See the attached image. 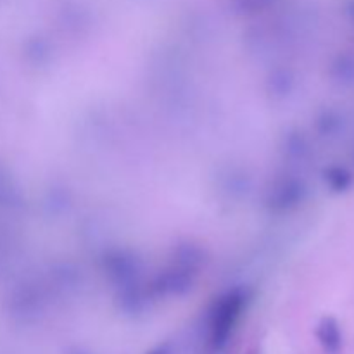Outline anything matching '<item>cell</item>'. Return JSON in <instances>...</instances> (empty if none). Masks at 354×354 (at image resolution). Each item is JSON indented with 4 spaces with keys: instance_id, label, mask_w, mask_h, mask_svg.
Wrapping results in <instances>:
<instances>
[{
    "instance_id": "obj_2",
    "label": "cell",
    "mask_w": 354,
    "mask_h": 354,
    "mask_svg": "<svg viewBox=\"0 0 354 354\" xmlns=\"http://www.w3.org/2000/svg\"><path fill=\"white\" fill-rule=\"evenodd\" d=\"M151 354H168V351H166V349H156V351H152Z\"/></svg>"
},
{
    "instance_id": "obj_1",
    "label": "cell",
    "mask_w": 354,
    "mask_h": 354,
    "mask_svg": "<svg viewBox=\"0 0 354 354\" xmlns=\"http://www.w3.org/2000/svg\"><path fill=\"white\" fill-rule=\"evenodd\" d=\"M318 341L324 346V349L330 354H337L341 351L342 339L341 330L334 320H324L318 327Z\"/></svg>"
}]
</instances>
